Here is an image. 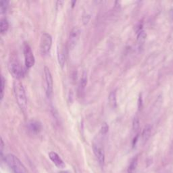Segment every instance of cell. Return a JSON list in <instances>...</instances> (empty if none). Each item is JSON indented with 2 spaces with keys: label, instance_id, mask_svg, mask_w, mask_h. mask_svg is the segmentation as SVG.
<instances>
[{
  "label": "cell",
  "instance_id": "obj_19",
  "mask_svg": "<svg viewBox=\"0 0 173 173\" xmlns=\"http://www.w3.org/2000/svg\"><path fill=\"white\" fill-rule=\"evenodd\" d=\"M108 131H109V127H108V124L106 123H103L102 125V127L100 129L101 134L102 135H106Z\"/></svg>",
  "mask_w": 173,
  "mask_h": 173
},
{
  "label": "cell",
  "instance_id": "obj_20",
  "mask_svg": "<svg viewBox=\"0 0 173 173\" xmlns=\"http://www.w3.org/2000/svg\"><path fill=\"white\" fill-rule=\"evenodd\" d=\"M1 100H2V99L3 97V95H4V90H5V86H6V79H4V77L3 76H1Z\"/></svg>",
  "mask_w": 173,
  "mask_h": 173
},
{
  "label": "cell",
  "instance_id": "obj_14",
  "mask_svg": "<svg viewBox=\"0 0 173 173\" xmlns=\"http://www.w3.org/2000/svg\"><path fill=\"white\" fill-rule=\"evenodd\" d=\"M137 164H138V158L137 157L133 158L131 162L130 163L129 166L128 167L127 169V172L128 173H134L135 172L136 168L137 167Z\"/></svg>",
  "mask_w": 173,
  "mask_h": 173
},
{
  "label": "cell",
  "instance_id": "obj_7",
  "mask_svg": "<svg viewBox=\"0 0 173 173\" xmlns=\"http://www.w3.org/2000/svg\"><path fill=\"white\" fill-rule=\"evenodd\" d=\"M81 36V30L78 27H74L70 33L68 39V46L70 50L74 49L79 41Z\"/></svg>",
  "mask_w": 173,
  "mask_h": 173
},
{
  "label": "cell",
  "instance_id": "obj_3",
  "mask_svg": "<svg viewBox=\"0 0 173 173\" xmlns=\"http://www.w3.org/2000/svg\"><path fill=\"white\" fill-rule=\"evenodd\" d=\"M8 70L11 75L16 79V80H20L24 75L23 66L16 58H13L10 60L9 64H8Z\"/></svg>",
  "mask_w": 173,
  "mask_h": 173
},
{
  "label": "cell",
  "instance_id": "obj_8",
  "mask_svg": "<svg viewBox=\"0 0 173 173\" xmlns=\"http://www.w3.org/2000/svg\"><path fill=\"white\" fill-rule=\"evenodd\" d=\"M93 152L101 166H103L105 162V153L102 146L99 143H94L93 145Z\"/></svg>",
  "mask_w": 173,
  "mask_h": 173
},
{
  "label": "cell",
  "instance_id": "obj_4",
  "mask_svg": "<svg viewBox=\"0 0 173 173\" xmlns=\"http://www.w3.org/2000/svg\"><path fill=\"white\" fill-rule=\"evenodd\" d=\"M52 45V37L50 34L44 33L41 34L40 39V51L42 55H47L51 50Z\"/></svg>",
  "mask_w": 173,
  "mask_h": 173
},
{
  "label": "cell",
  "instance_id": "obj_5",
  "mask_svg": "<svg viewBox=\"0 0 173 173\" xmlns=\"http://www.w3.org/2000/svg\"><path fill=\"white\" fill-rule=\"evenodd\" d=\"M23 53L24 57V64L27 68H30L34 66L35 59L31 46L27 43H24L23 45Z\"/></svg>",
  "mask_w": 173,
  "mask_h": 173
},
{
  "label": "cell",
  "instance_id": "obj_12",
  "mask_svg": "<svg viewBox=\"0 0 173 173\" xmlns=\"http://www.w3.org/2000/svg\"><path fill=\"white\" fill-rule=\"evenodd\" d=\"M109 104L112 109H115L117 106V99H116V91H112L108 97Z\"/></svg>",
  "mask_w": 173,
  "mask_h": 173
},
{
  "label": "cell",
  "instance_id": "obj_24",
  "mask_svg": "<svg viewBox=\"0 0 173 173\" xmlns=\"http://www.w3.org/2000/svg\"><path fill=\"white\" fill-rule=\"evenodd\" d=\"M59 173H70L68 171H61V172H60Z\"/></svg>",
  "mask_w": 173,
  "mask_h": 173
},
{
  "label": "cell",
  "instance_id": "obj_2",
  "mask_svg": "<svg viewBox=\"0 0 173 173\" xmlns=\"http://www.w3.org/2000/svg\"><path fill=\"white\" fill-rule=\"evenodd\" d=\"M5 162L14 173H26V168L20 160L13 154L5 156Z\"/></svg>",
  "mask_w": 173,
  "mask_h": 173
},
{
  "label": "cell",
  "instance_id": "obj_9",
  "mask_svg": "<svg viewBox=\"0 0 173 173\" xmlns=\"http://www.w3.org/2000/svg\"><path fill=\"white\" fill-rule=\"evenodd\" d=\"M48 155L51 161L55 164V166L57 168H60V169H63V168L66 167L65 163L63 162L62 158L59 156V155L57 153L54 152V151H50L48 154Z\"/></svg>",
  "mask_w": 173,
  "mask_h": 173
},
{
  "label": "cell",
  "instance_id": "obj_23",
  "mask_svg": "<svg viewBox=\"0 0 173 173\" xmlns=\"http://www.w3.org/2000/svg\"><path fill=\"white\" fill-rule=\"evenodd\" d=\"M169 14H170V18L173 20V8H172V9H170Z\"/></svg>",
  "mask_w": 173,
  "mask_h": 173
},
{
  "label": "cell",
  "instance_id": "obj_10",
  "mask_svg": "<svg viewBox=\"0 0 173 173\" xmlns=\"http://www.w3.org/2000/svg\"><path fill=\"white\" fill-rule=\"evenodd\" d=\"M27 128L33 134L39 133L42 129V124L37 120H31L27 124Z\"/></svg>",
  "mask_w": 173,
  "mask_h": 173
},
{
  "label": "cell",
  "instance_id": "obj_15",
  "mask_svg": "<svg viewBox=\"0 0 173 173\" xmlns=\"http://www.w3.org/2000/svg\"><path fill=\"white\" fill-rule=\"evenodd\" d=\"M8 28H9V23H8L7 19H2L1 23H0V31L2 34L5 33L8 31Z\"/></svg>",
  "mask_w": 173,
  "mask_h": 173
},
{
  "label": "cell",
  "instance_id": "obj_13",
  "mask_svg": "<svg viewBox=\"0 0 173 173\" xmlns=\"http://www.w3.org/2000/svg\"><path fill=\"white\" fill-rule=\"evenodd\" d=\"M151 127L150 125H147V126L145 127L144 131L142 132V140L143 142L146 143L149 139V138L151 135Z\"/></svg>",
  "mask_w": 173,
  "mask_h": 173
},
{
  "label": "cell",
  "instance_id": "obj_18",
  "mask_svg": "<svg viewBox=\"0 0 173 173\" xmlns=\"http://www.w3.org/2000/svg\"><path fill=\"white\" fill-rule=\"evenodd\" d=\"M139 120L137 117H135L133 121V128L135 131H137L139 128Z\"/></svg>",
  "mask_w": 173,
  "mask_h": 173
},
{
  "label": "cell",
  "instance_id": "obj_6",
  "mask_svg": "<svg viewBox=\"0 0 173 173\" xmlns=\"http://www.w3.org/2000/svg\"><path fill=\"white\" fill-rule=\"evenodd\" d=\"M44 79L45 83V93L47 97L51 98L53 94V78L48 67L44 68Z\"/></svg>",
  "mask_w": 173,
  "mask_h": 173
},
{
  "label": "cell",
  "instance_id": "obj_22",
  "mask_svg": "<svg viewBox=\"0 0 173 173\" xmlns=\"http://www.w3.org/2000/svg\"><path fill=\"white\" fill-rule=\"evenodd\" d=\"M3 147H4V144H3V139H1V153H2V152H3Z\"/></svg>",
  "mask_w": 173,
  "mask_h": 173
},
{
  "label": "cell",
  "instance_id": "obj_21",
  "mask_svg": "<svg viewBox=\"0 0 173 173\" xmlns=\"http://www.w3.org/2000/svg\"><path fill=\"white\" fill-rule=\"evenodd\" d=\"M58 62H59V64L60 65V66L63 68L64 65L65 64V56L63 54H61V53L58 54Z\"/></svg>",
  "mask_w": 173,
  "mask_h": 173
},
{
  "label": "cell",
  "instance_id": "obj_17",
  "mask_svg": "<svg viewBox=\"0 0 173 173\" xmlns=\"http://www.w3.org/2000/svg\"><path fill=\"white\" fill-rule=\"evenodd\" d=\"M8 5H9V1L8 0H2L0 2V12L1 14H3L5 13L8 8Z\"/></svg>",
  "mask_w": 173,
  "mask_h": 173
},
{
  "label": "cell",
  "instance_id": "obj_11",
  "mask_svg": "<svg viewBox=\"0 0 173 173\" xmlns=\"http://www.w3.org/2000/svg\"><path fill=\"white\" fill-rule=\"evenodd\" d=\"M87 74H86V72L85 71H84L83 74H82L79 84V93L81 94L84 92L86 84H87Z\"/></svg>",
  "mask_w": 173,
  "mask_h": 173
},
{
  "label": "cell",
  "instance_id": "obj_16",
  "mask_svg": "<svg viewBox=\"0 0 173 173\" xmlns=\"http://www.w3.org/2000/svg\"><path fill=\"white\" fill-rule=\"evenodd\" d=\"M147 34L144 31H141L137 34V42L139 45H143L145 41Z\"/></svg>",
  "mask_w": 173,
  "mask_h": 173
},
{
  "label": "cell",
  "instance_id": "obj_1",
  "mask_svg": "<svg viewBox=\"0 0 173 173\" xmlns=\"http://www.w3.org/2000/svg\"><path fill=\"white\" fill-rule=\"evenodd\" d=\"M13 89L18 105L21 110L24 112L27 107V99L23 83L19 80H16L13 83Z\"/></svg>",
  "mask_w": 173,
  "mask_h": 173
}]
</instances>
